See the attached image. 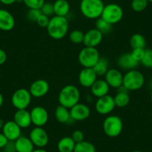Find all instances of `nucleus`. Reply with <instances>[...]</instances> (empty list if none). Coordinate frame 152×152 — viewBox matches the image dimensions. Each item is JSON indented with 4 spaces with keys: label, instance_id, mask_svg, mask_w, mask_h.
<instances>
[{
    "label": "nucleus",
    "instance_id": "obj_9",
    "mask_svg": "<svg viewBox=\"0 0 152 152\" xmlns=\"http://www.w3.org/2000/svg\"><path fill=\"white\" fill-rule=\"evenodd\" d=\"M29 139L34 145L37 148H43L48 145L49 141V135L43 127H36L32 128L29 134Z\"/></svg>",
    "mask_w": 152,
    "mask_h": 152
},
{
    "label": "nucleus",
    "instance_id": "obj_34",
    "mask_svg": "<svg viewBox=\"0 0 152 152\" xmlns=\"http://www.w3.org/2000/svg\"><path fill=\"white\" fill-rule=\"evenodd\" d=\"M143 66L152 69V49H145L144 57L140 62Z\"/></svg>",
    "mask_w": 152,
    "mask_h": 152
},
{
    "label": "nucleus",
    "instance_id": "obj_4",
    "mask_svg": "<svg viewBox=\"0 0 152 152\" xmlns=\"http://www.w3.org/2000/svg\"><path fill=\"white\" fill-rule=\"evenodd\" d=\"M103 131L106 136L115 138L119 137L123 130V122L119 116L110 115L107 116L102 125Z\"/></svg>",
    "mask_w": 152,
    "mask_h": 152
},
{
    "label": "nucleus",
    "instance_id": "obj_50",
    "mask_svg": "<svg viewBox=\"0 0 152 152\" xmlns=\"http://www.w3.org/2000/svg\"><path fill=\"white\" fill-rule=\"evenodd\" d=\"M0 152H3V151H0Z\"/></svg>",
    "mask_w": 152,
    "mask_h": 152
},
{
    "label": "nucleus",
    "instance_id": "obj_24",
    "mask_svg": "<svg viewBox=\"0 0 152 152\" xmlns=\"http://www.w3.org/2000/svg\"><path fill=\"white\" fill-rule=\"evenodd\" d=\"M53 6L55 16L66 17L70 11V5L67 0H56Z\"/></svg>",
    "mask_w": 152,
    "mask_h": 152
},
{
    "label": "nucleus",
    "instance_id": "obj_14",
    "mask_svg": "<svg viewBox=\"0 0 152 152\" xmlns=\"http://www.w3.org/2000/svg\"><path fill=\"white\" fill-rule=\"evenodd\" d=\"M123 76L122 72L118 69L111 68L108 69L104 77V80L107 83L110 87L118 89L123 84Z\"/></svg>",
    "mask_w": 152,
    "mask_h": 152
},
{
    "label": "nucleus",
    "instance_id": "obj_44",
    "mask_svg": "<svg viewBox=\"0 0 152 152\" xmlns=\"http://www.w3.org/2000/svg\"><path fill=\"white\" fill-rule=\"evenodd\" d=\"M32 152H48L47 151L45 150L44 148H34V150Z\"/></svg>",
    "mask_w": 152,
    "mask_h": 152
},
{
    "label": "nucleus",
    "instance_id": "obj_49",
    "mask_svg": "<svg viewBox=\"0 0 152 152\" xmlns=\"http://www.w3.org/2000/svg\"><path fill=\"white\" fill-rule=\"evenodd\" d=\"M148 2H151L152 3V0H148Z\"/></svg>",
    "mask_w": 152,
    "mask_h": 152
},
{
    "label": "nucleus",
    "instance_id": "obj_41",
    "mask_svg": "<svg viewBox=\"0 0 152 152\" xmlns=\"http://www.w3.org/2000/svg\"><path fill=\"white\" fill-rule=\"evenodd\" d=\"M9 140L7 139V137L4 135L2 133H0V149H2Z\"/></svg>",
    "mask_w": 152,
    "mask_h": 152
},
{
    "label": "nucleus",
    "instance_id": "obj_25",
    "mask_svg": "<svg viewBox=\"0 0 152 152\" xmlns=\"http://www.w3.org/2000/svg\"><path fill=\"white\" fill-rule=\"evenodd\" d=\"M76 143L71 137H64L58 142V150L59 152H73Z\"/></svg>",
    "mask_w": 152,
    "mask_h": 152
},
{
    "label": "nucleus",
    "instance_id": "obj_8",
    "mask_svg": "<svg viewBox=\"0 0 152 152\" xmlns=\"http://www.w3.org/2000/svg\"><path fill=\"white\" fill-rule=\"evenodd\" d=\"M32 96L28 89L20 88L11 96V104L17 110L27 109L31 102Z\"/></svg>",
    "mask_w": 152,
    "mask_h": 152
},
{
    "label": "nucleus",
    "instance_id": "obj_1",
    "mask_svg": "<svg viewBox=\"0 0 152 152\" xmlns=\"http://www.w3.org/2000/svg\"><path fill=\"white\" fill-rule=\"evenodd\" d=\"M69 21L66 17L54 15L50 18L46 30L49 36L54 40H61L69 31Z\"/></svg>",
    "mask_w": 152,
    "mask_h": 152
},
{
    "label": "nucleus",
    "instance_id": "obj_45",
    "mask_svg": "<svg viewBox=\"0 0 152 152\" xmlns=\"http://www.w3.org/2000/svg\"><path fill=\"white\" fill-rule=\"evenodd\" d=\"M4 103V96L2 93H0V107L3 105Z\"/></svg>",
    "mask_w": 152,
    "mask_h": 152
},
{
    "label": "nucleus",
    "instance_id": "obj_16",
    "mask_svg": "<svg viewBox=\"0 0 152 152\" xmlns=\"http://www.w3.org/2000/svg\"><path fill=\"white\" fill-rule=\"evenodd\" d=\"M2 131L9 141H16L22 136V128L14 120L5 122Z\"/></svg>",
    "mask_w": 152,
    "mask_h": 152
},
{
    "label": "nucleus",
    "instance_id": "obj_31",
    "mask_svg": "<svg viewBox=\"0 0 152 152\" xmlns=\"http://www.w3.org/2000/svg\"><path fill=\"white\" fill-rule=\"evenodd\" d=\"M84 33L81 31V30L75 29L70 32L69 34V40L74 44H81L84 42Z\"/></svg>",
    "mask_w": 152,
    "mask_h": 152
},
{
    "label": "nucleus",
    "instance_id": "obj_39",
    "mask_svg": "<svg viewBox=\"0 0 152 152\" xmlns=\"http://www.w3.org/2000/svg\"><path fill=\"white\" fill-rule=\"evenodd\" d=\"M71 137L75 143H79L84 140V134L80 130H75L72 134Z\"/></svg>",
    "mask_w": 152,
    "mask_h": 152
},
{
    "label": "nucleus",
    "instance_id": "obj_33",
    "mask_svg": "<svg viewBox=\"0 0 152 152\" xmlns=\"http://www.w3.org/2000/svg\"><path fill=\"white\" fill-rule=\"evenodd\" d=\"M24 5L28 9H40L45 3V0H23Z\"/></svg>",
    "mask_w": 152,
    "mask_h": 152
},
{
    "label": "nucleus",
    "instance_id": "obj_38",
    "mask_svg": "<svg viewBox=\"0 0 152 152\" xmlns=\"http://www.w3.org/2000/svg\"><path fill=\"white\" fill-rule=\"evenodd\" d=\"M49 21H50V18L47 16L44 15V14H41L40 16L38 17L36 23L41 28H47L48 25H49Z\"/></svg>",
    "mask_w": 152,
    "mask_h": 152
},
{
    "label": "nucleus",
    "instance_id": "obj_6",
    "mask_svg": "<svg viewBox=\"0 0 152 152\" xmlns=\"http://www.w3.org/2000/svg\"><path fill=\"white\" fill-rule=\"evenodd\" d=\"M100 54L96 48H83L78 54V62L83 68H93L100 58Z\"/></svg>",
    "mask_w": 152,
    "mask_h": 152
},
{
    "label": "nucleus",
    "instance_id": "obj_2",
    "mask_svg": "<svg viewBox=\"0 0 152 152\" xmlns=\"http://www.w3.org/2000/svg\"><path fill=\"white\" fill-rule=\"evenodd\" d=\"M81 99V93L76 86L68 84L63 87L58 95V102L60 105L70 109L78 104Z\"/></svg>",
    "mask_w": 152,
    "mask_h": 152
},
{
    "label": "nucleus",
    "instance_id": "obj_22",
    "mask_svg": "<svg viewBox=\"0 0 152 152\" xmlns=\"http://www.w3.org/2000/svg\"><path fill=\"white\" fill-rule=\"evenodd\" d=\"M14 142L17 152H32L34 150L35 146L29 137L21 136Z\"/></svg>",
    "mask_w": 152,
    "mask_h": 152
},
{
    "label": "nucleus",
    "instance_id": "obj_21",
    "mask_svg": "<svg viewBox=\"0 0 152 152\" xmlns=\"http://www.w3.org/2000/svg\"><path fill=\"white\" fill-rule=\"evenodd\" d=\"M90 91L92 95L98 99L108 95L110 91V86L104 79H97L90 87Z\"/></svg>",
    "mask_w": 152,
    "mask_h": 152
},
{
    "label": "nucleus",
    "instance_id": "obj_47",
    "mask_svg": "<svg viewBox=\"0 0 152 152\" xmlns=\"http://www.w3.org/2000/svg\"><path fill=\"white\" fill-rule=\"evenodd\" d=\"M151 102H152V90H151Z\"/></svg>",
    "mask_w": 152,
    "mask_h": 152
},
{
    "label": "nucleus",
    "instance_id": "obj_12",
    "mask_svg": "<svg viewBox=\"0 0 152 152\" xmlns=\"http://www.w3.org/2000/svg\"><path fill=\"white\" fill-rule=\"evenodd\" d=\"M71 118L73 121H84L88 119L91 113L90 108L88 105L83 103L76 104L69 109Z\"/></svg>",
    "mask_w": 152,
    "mask_h": 152
},
{
    "label": "nucleus",
    "instance_id": "obj_13",
    "mask_svg": "<svg viewBox=\"0 0 152 152\" xmlns=\"http://www.w3.org/2000/svg\"><path fill=\"white\" fill-rule=\"evenodd\" d=\"M49 82L44 79H38L32 82L28 90L32 97L42 98L46 96L49 91Z\"/></svg>",
    "mask_w": 152,
    "mask_h": 152
},
{
    "label": "nucleus",
    "instance_id": "obj_11",
    "mask_svg": "<svg viewBox=\"0 0 152 152\" xmlns=\"http://www.w3.org/2000/svg\"><path fill=\"white\" fill-rule=\"evenodd\" d=\"M116 107L113 97L106 95L102 97L98 98L95 104V108L98 113L101 115H108Z\"/></svg>",
    "mask_w": 152,
    "mask_h": 152
},
{
    "label": "nucleus",
    "instance_id": "obj_43",
    "mask_svg": "<svg viewBox=\"0 0 152 152\" xmlns=\"http://www.w3.org/2000/svg\"><path fill=\"white\" fill-rule=\"evenodd\" d=\"M17 0H0V2L5 5H11L17 2Z\"/></svg>",
    "mask_w": 152,
    "mask_h": 152
},
{
    "label": "nucleus",
    "instance_id": "obj_19",
    "mask_svg": "<svg viewBox=\"0 0 152 152\" xmlns=\"http://www.w3.org/2000/svg\"><path fill=\"white\" fill-rule=\"evenodd\" d=\"M14 121L22 128H28L32 124L31 117L27 110H17L14 115Z\"/></svg>",
    "mask_w": 152,
    "mask_h": 152
},
{
    "label": "nucleus",
    "instance_id": "obj_42",
    "mask_svg": "<svg viewBox=\"0 0 152 152\" xmlns=\"http://www.w3.org/2000/svg\"><path fill=\"white\" fill-rule=\"evenodd\" d=\"M7 58H8V56H7L6 52L3 49H0V66L6 62Z\"/></svg>",
    "mask_w": 152,
    "mask_h": 152
},
{
    "label": "nucleus",
    "instance_id": "obj_46",
    "mask_svg": "<svg viewBox=\"0 0 152 152\" xmlns=\"http://www.w3.org/2000/svg\"><path fill=\"white\" fill-rule=\"evenodd\" d=\"M4 124H5V122L2 119H0V129H2V128L4 126Z\"/></svg>",
    "mask_w": 152,
    "mask_h": 152
},
{
    "label": "nucleus",
    "instance_id": "obj_17",
    "mask_svg": "<svg viewBox=\"0 0 152 152\" xmlns=\"http://www.w3.org/2000/svg\"><path fill=\"white\" fill-rule=\"evenodd\" d=\"M103 40V34L96 28H91L84 33L83 43L87 47L96 48Z\"/></svg>",
    "mask_w": 152,
    "mask_h": 152
},
{
    "label": "nucleus",
    "instance_id": "obj_3",
    "mask_svg": "<svg viewBox=\"0 0 152 152\" xmlns=\"http://www.w3.org/2000/svg\"><path fill=\"white\" fill-rule=\"evenodd\" d=\"M104 8L102 0H81L80 11L82 15L89 20H97L102 16Z\"/></svg>",
    "mask_w": 152,
    "mask_h": 152
},
{
    "label": "nucleus",
    "instance_id": "obj_48",
    "mask_svg": "<svg viewBox=\"0 0 152 152\" xmlns=\"http://www.w3.org/2000/svg\"><path fill=\"white\" fill-rule=\"evenodd\" d=\"M132 152H142V151H141L137 150V151H132Z\"/></svg>",
    "mask_w": 152,
    "mask_h": 152
},
{
    "label": "nucleus",
    "instance_id": "obj_5",
    "mask_svg": "<svg viewBox=\"0 0 152 152\" xmlns=\"http://www.w3.org/2000/svg\"><path fill=\"white\" fill-rule=\"evenodd\" d=\"M145 84V77L141 72L137 69L127 71L123 76L122 85L128 91L139 90Z\"/></svg>",
    "mask_w": 152,
    "mask_h": 152
},
{
    "label": "nucleus",
    "instance_id": "obj_29",
    "mask_svg": "<svg viewBox=\"0 0 152 152\" xmlns=\"http://www.w3.org/2000/svg\"><path fill=\"white\" fill-rule=\"evenodd\" d=\"M73 152H96V149L93 143L84 140L79 143H76Z\"/></svg>",
    "mask_w": 152,
    "mask_h": 152
},
{
    "label": "nucleus",
    "instance_id": "obj_28",
    "mask_svg": "<svg viewBox=\"0 0 152 152\" xmlns=\"http://www.w3.org/2000/svg\"><path fill=\"white\" fill-rule=\"evenodd\" d=\"M130 45L132 49L142 48L145 49L146 46V40L145 37L141 34H134L130 38Z\"/></svg>",
    "mask_w": 152,
    "mask_h": 152
},
{
    "label": "nucleus",
    "instance_id": "obj_37",
    "mask_svg": "<svg viewBox=\"0 0 152 152\" xmlns=\"http://www.w3.org/2000/svg\"><path fill=\"white\" fill-rule=\"evenodd\" d=\"M145 52V49H142V48L133 49L132 52H131V55L135 61H137V62L140 63L142 60L143 57H144Z\"/></svg>",
    "mask_w": 152,
    "mask_h": 152
},
{
    "label": "nucleus",
    "instance_id": "obj_35",
    "mask_svg": "<svg viewBox=\"0 0 152 152\" xmlns=\"http://www.w3.org/2000/svg\"><path fill=\"white\" fill-rule=\"evenodd\" d=\"M41 14L40 9H28L26 14V18L31 23H36L38 17H40Z\"/></svg>",
    "mask_w": 152,
    "mask_h": 152
},
{
    "label": "nucleus",
    "instance_id": "obj_32",
    "mask_svg": "<svg viewBox=\"0 0 152 152\" xmlns=\"http://www.w3.org/2000/svg\"><path fill=\"white\" fill-rule=\"evenodd\" d=\"M148 5V0H132L131 8L135 12H142L145 11Z\"/></svg>",
    "mask_w": 152,
    "mask_h": 152
},
{
    "label": "nucleus",
    "instance_id": "obj_26",
    "mask_svg": "<svg viewBox=\"0 0 152 152\" xmlns=\"http://www.w3.org/2000/svg\"><path fill=\"white\" fill-rule=\"evenodd\" d=\"M113 99L116 107L119 108H123L128 106L131 100L128 92H117Z\"/></svg>",
    "mask_w": 152,
    "mask_h": 152
},
{
    "label": "nucleus",
    "instance_id": "obj_23",
    "mask_svg": "<svg viewBox=\"0 0 152 152\" xmlns=\"http://www.w3.org/2000/svg\"><path fill=\"white\" fill-rule=\"evenodd\" d=\"M55 117L58 122L62 124H68L73 121L71 118L69 109L60 104L55 109Z\"/></svg>",
    "mask_w": 152,
    "mask_h": 152
},
{
    "label": "nucleus",
    "instance_id": "obj_15",
    "mask_svg": "<svg viewBox=\"0 0 152 152\" xmlns=\"http://www.w3.org/2000/svg\"><path fill=\"white\" fill-rule=\"evenodd\" d=\"M97 78V75L93 68H83L78 75V82L81 87L90 88L98 79Z\"/></svg>",
    "mask_w": 152,
    "mask_h": 152
},
{
    "label": "nucleus",
    "instance_id": "obj_18",
    "mask_svg": "<svg viewBox=\"0 0 152 152\" xmlns=\"http://www.w3.org/2000/svg\"><path fill=\"white\" fill-rule=\"evenodd\" d=\"M15 26V19L13 14L6 9H0V30L10 31Z\"/></svg>",
    "mask_w": 152,
    "mask_h": 152
},
{
    "label": "nucleus",
    "instance_id": "obj_51",
    "mask_svg": "<svg viewBox=\"0 0 152 152\" xmlns=\"http://www.w3.org/2000/svg\"><path fill=\"white\" fill-rule=\"evenodd\" d=\"M53 1H56V0H53Z\"/></svg>",
    "mask_w": 152,
    "mask_h": 152
},
{
    "label": "nucleus",
    "instance_id": "obj_36",
    "mask_svg": "<svg viewBox=\"0 0 152 152\" xmlns=\"http://www.w3.org/2000/svg\"><path fill=\"white\" fill-rule=\"evenodd\" d=\"M40 11H41L42 14L47 16V17H52L53 15H55L53 4L51 3V2H45L42 8H40Z\"/></svg>",
    "mask_w": 152,
    "mask_h": 152
},
{
    "label": "nucleus",
    "instance_id": "obj_7",
    "mask_svg": "<svg viewBox=\"0 0 152 152\" xmlns=\"http://www.w3.org/2000/svg\"><path fill=\"white\" fill-rule=\"evenodd\" d=\"M124 11L122 7L116 3L104 5L101 17L112 26L117 24L123 18Z\"/></svg>",
    "mask_w": 152,
    "mask_h": 152
},
{
    "label": "nucleus",
    "instance_id": "obj_20",
    "mask_svg": "<svg viewBox=\"0 0 152 152\" xmlns=\"http://www.w3.org/2000/svg\"><path fill=\"white\" fill-rule=\"evenodd\" d=\"M139 64L140 63L133 58L131 53L122 54L119 56L117 61L118 66L122 69L127 70V71L136 69V68L139 66Z\"/></svg>",
    "mask_w": 152,
    "mask_h": 152
},
{
    "label": "nucleus",
    "instance_id": "obj_40",
    "mask_svg": "<svg viewBox=\"0 0 152 152\" xmlns=\"http://www.w3.org/2000/svg\"><path fill=\"white\" fill-rule=\"evenodd\" d=\"M2 149H3V152H17L15 147V142L8 141L6 145Z\"/></svg>",
    "mask_w": 152,
    "mask_h": 152
},
{
    "label": "nucleus",
    "instance_id": "obj_27",
    "mask_svg": "<svg viewBox=\"0 0 152 152\" xmlns=\"http://www.w3.org/2000/svg\"><path fill=\"white\" fill-rule=\"evenodd\" d=\"M97 76H104L109 69V62L104 58H100L96 65L93 67Z\"/></svg>",
    "mask_w": 152,
    "mask_h": 152
},
{
    "label": "nucleus",
    "instance_id": "obj_30",
    "mask_svg": "<svg viewBox=\"0 0 152 152\" xmlns=\"http://www.w3.org/2000/svg\"><path fill=\"white\" fill-rule=\"evenodd\" d=\"M96 28L99 30L102 34H108L113 29V26L100 17L96 22Z\"/></svg>",
    "mask_w": 152,
    "mask_h": 152
},
{
    "label": "nucleus",
    "instance_id": "obj_10",
    "mask_svg": "<svg viewBox=\"0 0 152 152\" xmlns=\"http://www.w3.org/2000/svg\"><path fill=\"white\" fill-rule=\"evenodd\" d=\"M30 114L32 124L36 127H43L49 121V112L43 106H35L30 111Z\"/></svg>",
    "mask_w": 152,
    "mask_h": 152
}]
</instances>
